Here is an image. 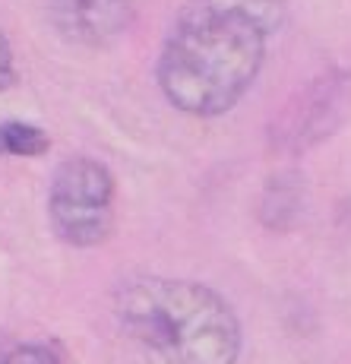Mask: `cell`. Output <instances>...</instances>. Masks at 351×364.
Wrapping results in <instances>:
<instances>
[{
  "label": "cell",
  "instance_id": "obj_2",
  "mask_svg": "<svg viewBox=\"0 0 351 364\" xmlns=\"http://www.w3.org/2000/svg\"><path fill=\"white\" fill-rule=\"evenodd\" d=\"M114 323L139 364H237L234 307L193 279L139 276L114 295Z\"/></svg>",
  "mask_w": 351,
  "mask_h": 364
},
{
  "label": "cell",
  "instance_id": "obj_8",
  "mask_svg": "<svg viewBox=\"0 0 351 364\" xmlns=\"http://www.w3.org/2000/svg\"><path fill=\"white\" fill-rule=\"evenodd\" d=\"M0 355H4V348H0Z\"/></svg>",
  "mask_w": 351,
  "mask_h": 364
},
{
  "label": "cell",
  "instance_id": "obj_4",
  "mask_svg": "<svg viewBox=\"0 0 351 364\" xmlns=\"http://www.w3.org/2000/svg\"><path fill=\"white\" fill-rule=\"evenodd\" d=\"M48 19L67 45L111 48L136 23L133 0H48Z\"/></svg>",
  "mask_w": 351,
  "mask_h": 364
},
{
  "label": "cell",
  "instance_id": "obj_7",
  "mask_svg": "<svg viewBox=\"0 0 351 364\" xmlns=\"http://www.w3.org/2000/svg\"><path fill=\"white\" fill-rule=\"evenodd\" d=\"M16 86V58H13V45L6 32L0 29V92Z\"/></svg>",
  "mask_w": 351,
  "mask_h": 364
},
{
  "label": "cell",
  "instance_id": "obj_6",
  "mask_svg": "<svg viewBox=\"0 0 351 364\" xmlns=\"http://www.w3.org/2000/svg\"><path fill=\"white\" fill-rule=\"evenodd\" d=\"M0 364H64V355L51 342H23V346L4 348Z\"/></svg>",
  "mask_w": 351,
  "mask_h": 364
},
{
  "label": "cell",
  "instance_id": "obj_1",
  "mask_svg": "<svg viewBox=\"0 0 351 364\" xmlns=\"http://www.w3.org/2000/svg\"><path fill=\"white\" fill-rule=\"evenodd\" d=\"M285 0H187L161 45L156 82L190 117H219L256 82Z\"/></svg>",
  "mask_w": 351,
  "mask_h": 364
},
{
  "label": "cell",
  "instance_id": "obj_5",
  "mask_svg": "<svg viewBox=\"0 0 351 364\" xmlns=\"http://www.w3.org/2000/svg\"><path fill=\"white\" fill-rule=\"evenodd\" d=\"M51 149V136L29 121L0 124V152L13 159H38Z\"/></svg>",
  "mask_w": 351,
  "mask_h": 364
},
{
  "label": "cell",
  "instance_id": "obj_3",
  "mask_svg": "<svg viewBox=\"0 0 351 364\" xmlns=\"http://www.w3.org/2000/svg\"><path fill=\"white\" fill-rule=\"evenodd\" d=\"M114 174L89 156L64 159L48 187V222L70 247H98L114 228Z\"/></svg>",
  "mask_w": 351,
  "mask_h": 364
}]
</instances>
